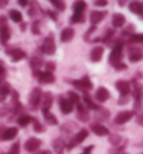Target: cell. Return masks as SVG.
I'll return each mask as SVG.
<instances>
[{
  "label": "cell",
  "instance_id": "ee69618b",
  "mask_svg": "<svg viewBox=\"0 0 143 154\" xmlns=\"http://www.w3.org/2000/svg\"><path fill=\"white\" fill-rule=\"evenodd\" d=\"M55 69H56V65H55L53 62H48V63H45V70L46 72H51V73H52Z\"/></svg>",
  "mask_w": 143,
  "mask_h": 154
},
{
  "label": "cell",
  "instance_id": "f907efd6",
  "mask_svg": "<svg viewBox=\"0 0 143 154\" xmlns=\"http://www.w3.org/2000/svg\"><path fill=\"white\" fill-rule=\"evenodd\" d=\"M136 122H138L139 125H142V126H143V112L139 115V116H136Z\"/></svg>",
  "mask_w": 143,
  "mask_h": 154
},
{
  "label": "cell",
  "instance_id": "6f0895ef",
  "mask_svg": "<svg viewBox=\"0 0 143 154\" xmlns=\"http://www.w3.org/2000/svg\"><path fill=\"white\" fill-rule=\"evenodd\" d=\"M138 146H143V142H142V143H139V144H138Z\"/></svg>",
  "mask_w": 143,
  "mask_h": 154
},
{
  "label": "cell",
  "instance_id": "1f68e13d",
  "mask_svg": "<svg viewBox=\"0 0 143 154\" xmlns=\"http://www.w3.org/2000/svg\"><path fill=\"white\" fill-rule=\"evenodd\" d=\"M86 7H87L86 2H74L73 3V11L74 13H80V14H83V11L86 10Z\"/></svg>",
  "mask_w": 143,
  "mask_h": 154
},
{
  "label": "cell",
  "instance_id": "f1b7e54d",
  "mask_svg": "<svg viewBox=\"0 0 143 154\" xmlns=\"http://www.w3.org/2000/svg\"><path fill=\"white\" fill-rule=\"evenodd\" d=\"M108 140H110V143L112 144V146H115V147H119L123 142H125V140H123L119 134H115V133L114 134H110V139H108Z\"/></svg>",
  "mask_w": 143,
  "mask_h": 154
},
{
  "label": "cell",
  "instance_id": "ffe728a7",
  "mask_svg": "<svg viewBox=\"0 0 143 154\" xmlns=\"http://www.w3.org/2000/svg\"><path fill=\"white\" fill-rule=\"evenodd\" d=\"M125 23H126V18H125L123 14H121V13H114L112 14V27L114 28H121V27H123Z\"/></svg>",
  "mask_w": 143,
  "mask_h": 154
},
{
  "label": "cell",
  "instance_id": "c3c4849f",
  "mask_svg": "<svg viewBox=\"0 0 143 154\" xmlns=\"http://www.w3.org/2000/svg\"><path fill=\"white\" fill-rule=\"evenodd\" d=\"M46 14H48V16L51 17L53 21H58V13H55V11H46Z\"/></svg>",
  "mask_w": 143,
  "mask_h": 154
},
{
  "label": "cell",
  "instance_id": "f35d334b",
  "mask_svg": "<svg viewBox=\"0 0 143 154\" xmlns=\"http://www.w3.org/2000/svg\"><path fill=\"white\" fill-rule=\"evenodd\" d=\"M115 37V31L114 29H108V31H107V34L105 35H104V37L102 38H100V39L98 41H102V42H104V44H110V41L112 39V38Z\"/></svg>",
  "mask_w": 143,
  "mask_h": 154
},
{
  "label": "cell",
  "instance_id": "9f6ffc18",
  "mask_svg": "<svg viewBox=\"0 0 143 154\" xmlns=\"http://www.w3.org/2000/svg\"><path fill=\"white\" fill-rule=\"evenodd\" d=\"M125 3H126V2H122V0H119V2H118V6H119V7H123V6H125Z\"/></svg>",
  "mask_w": 143,
  "mask_h": 154
},
{
  "label": "cell",
  "instance_id": "8fae6325",
  "mask_svg": "<svg viewBox=\"0 0 143 154\" xmlns=\"http://www.w3.org/2000/svg\"><path fill=\"white\" fill-rule=\"evenodd\" d=\"M115 88L119 91L121 97H128L129 93H131V83H128V81H125V80H117Z\"/></svg>",
  "mask_w": 143,
  "mask_h": 154
},
{
  "label": "cell",
  "instance_id": "5bb4252c",
  "mask_svg": "<svg viewBox=\"0 0 143 154\" xmlns=\"http://www.w3.org/2000/svg\"><path fill=\"white\" fill-rule=\"evenodd\" d=\"M142 100H143V90L140 85H136L133 90V104H135V111H139L142 108Z\"/></svg>",
  "mask_w": 143,
  "mask_h": 154
},
{
  "label": "cell",
  "instance_id": "e575fe53",
  "mask_svg": "<svg viewBox=\"0 0 143 154\" xmlns=\"http://www.w3.org/2000/svg\"><path fill=\"white\" fill-rule=\"evenodd\" d=\"M33 126H34V130H35L37 133H44V132H45V129H46L45 126L42 125L38 119H35V118H33Z\"/></svg>",
  "mask_w": 143,
  "mask_h": 154
},
{
  "label": "cell",
  "instance_id": "6da1fadb",
  "mask_svg": "<svg viewBox=\"0 0 143 154\" xmlns=\"http://www.w3.org/2000/svg\"><path fill=\"white\" fill-rule=\"evenodd\" d=\"M42 100H44V93L39 87L33 88V91L30 93L28 97V105L33 111L39 109V106H42Z\"/></svg>",
  "mask_w": 143,
  "mask_h": 154
},
{
  "label": "cell",
  "instance_id": "d6a6232c",
  "mask_svg": "<svg viewBox=\"0 0 143 154\" xmlns=\"http://www.w3.org/2000/svg\"><path fill=\"white\" fill-rule=\"evenodd\" d=\"M8 94H11V90H10V87H8L6 83H3V84H2V87H0V100H2V101H4Z\"/></svg>",
  "mask_w": 143,
  "mask_h": 154
},
{
  "label": "cell",
  "instance_id": "f6af8a7d",
  "mask_svg": "<svg viewBox=\"0 0 143 154\" xmlns=\"http://www.w3.org/2000/svg\"><path fill=\"white\" fill-rule=\"evenodd\" d=\"M107 4H108L107 0H95L94 2V6H97V7H105Z\"/></svg>",
  "mask_w": 143,
  "mask_h": 154
},
{
  "label": "cell",
  "instance_id": "cb8c5ba5",
  "mask_svg": "<svg viewBox=\"0 0 143 154\" xmlns=\"http://www.w3.org/2000/svg\"><path fill=\"white\" fill-rule=\"evenodd\" d=\"M83 101H84V104H86V106L89 108V109H93V111H98L101 106L97 105L93 100L90 98V95H89V93H83Z\"/></svg>",
  "mask_w": 143,
  "mask_h": 154
},
{
  "label": "cell",
  "instance_id": "44dd1931",
  "mask_svg": "<svg viewBox=\"0 0 143 154\" xmlns=\"http://www.w3.org/2000/svg\"><path fill=\"white\" fill-rule=\"evenodd\" d=\"M102 55H104V48H102V46H94L90 52L91 62H94V63L100 62L101 60V57H102Z\"/></svg>",
  "mask_w": 143,
  "mask_h": 154
},
{
  "label": "cell",
  "instance_id": "bcb514c9",
  "mask_svg": "<svg viewBox=\"0 0 143 154\" xmlns=\"http://www.w3.org/2000/svg\"><path fill=\"white\" fill-rule=\"evenodd\" d=\"M94 150V146H93V144H91V146H87V147H84V149H83V151L80 154H91V151Z\"/></svg>",
  "mask_w": 143,
  "mask_h": 154
},
{
  "label": "cell",
  "instance_id": "d590c367",
  "mask_svg": "<svg viewBox=\"0 0 143 154\" xmlns=\"http://www.w3.org/2000/svg\"><path fill=\"white\" fill-rule=\"evenodd\" d=\"M51 4L56 8L58 11H65L66 10V4L63 0H51Z\"/></svg>",
  "mask_w": 143,
  "mask_h": 154
},
{
  "label": "cell",
  "instance_id": "db71d44e",
  "mask_svg": "<svg viewBox=\"0 0 143 154\" xmlns=\"http://www.w3.org/2000/svg\"><path fill=\"white\" fill-rule=\"evenodd\" d=\"M20 29H21V31H25V29H27V24H25V23H23V24L20 25Z\"/></svg>",
  "mask_w": 143,
  "mask_h": 154
},
{
  "label": "cell",
  "instance_id": "ba28073f",
  "mask_svg": "<svg viewBox=\"0 0 143 154\" xmlns=\"http://www.w3.org/2000/svg\"><path fill=\"white\" fill-rule=\"evenodd\" d=\"M59 108H61L62 114L69 115V114H72V111H73L74 104L70 101L67 97H59Z\"/></svg>",
  "mask_w": 143,
  "mask_h": 154
},
{
  "label": "cell",
  "instance_id": "52a82bcc",
  "mask_svg": "<svg viewBox=\"0 0 143 154\" xmlns=\"http://www.w3.org/2000/svg\"><path fill=\"white\" fill-rule=\"evenodd\" d=\"M133 116H135V111H122L114 118V123L115 125H125Z\"/></svg>",
  "mask_w": 143,
  "mask_h": 154
},
{
  "label": "cell",
  "instance_id": "603a6c76",
  "mask_svg": "<svg viewBox=\"0 0 143 154\" xmlns=\"http://www.w3.org/2000/svg\"><path fill=\"white\" fill-rule=\"evenodd\" d=\"M73 38H74V29L72 28V27H67V28H65L61 32V41L63 42V44L70 42Z\"/></svg>",
  "mask_w": 143,
  "mask_h": 154
},
{
  "label": "cell",
  "instance_id": "5b68a950",
  "mask_svg": "<svg viewBox=\"0 0 143 154\" xmlns=\"http://www.w3.org/2000/svg\"><path fill=\"white\" fill-rule=\"evenodd\" d=\"M87 136H89V130H87V129H80L77 133L74 134L73 137L70 139V142L67 143V147H66V149H67V151H70L72 149H74L76 146H79L80 143H83L87 139Z\"/></svg>",
  "mask_w": 143,
  "mask_h": 154
},
{
  "label": "cell",
  "instance_id": "4fadbf2b",
  "mask_svg": "<svg viewBox=\"0 0 143 154\" xmlns=\"http://www.w3.org/2000/svg\"><path fill=\"white\" fill-rule=\"evenodd\" d=\"M17 134H18V128L11 126V128H6V129L2 132L0 139H2V142H8V140H13Z\"/></svg>",
  "mask_w": 143,
  "mask_h": 154
},
{
  "label": "cell",
  "instance_id": "74e56055",
  "mask_svg": "<svg viewBox=\"0 0 143 154\" xmlns=\"http://www.w3.org/2000/svg\"><path fill=\"white\" fill-rule=\"evenodd\" d=\"M67 98H69L70 101L73 102L74 105H77V104H80V97H79V94L76 93V91H67Z\"/></svg>",
  "mask_w": 143,
  "mask_h": 154
},
{
  "label": "cell",
  "instance_id": "30bf717a",
  "mask_svg": "<svg viewBox=\"0 0 143 154\" xmlns=\"http://www.w3.org/2000/svg\"><path fill=\"white\" fill-rule=\"evenodd\" d=\"M76 108H77V119L80 122H83V123H86V122L90 121V111H89V108H87L86 105H83V104H77L76 105Z\"/></svg>",
  "mask_w": 143,
  "mask_h": 154
},
{
  "label": "cell",
  "instance_id": "680465c9",
  "mask_svg": "<svg viewBox=\"0 0 143 154\" xmlns=\"http://www.w3.org/2000/svg\"><path fill=\"white\" fill-rule=\"evenodd\" d=\"M140 18H142V20H143V13H142V16H140Z\"/></svg>",
  "mask_w": 143,
  "mask_h": 154
},
{
  "label": "cell",
  "instance_id": "8d00e7d4",
  "mask_svg": "<svg viewBox=\"0 0 143 154\" xmlns=\"http://www.w3.org/2000/svg\"><path fill=\"white\" fill-rule=\"evenodd\" d=\"M30 65H31L33 70H39V67L44 65V60H41L39 57H31V60H30Z\"/></svg>",
  "mask_w": 143,
  "mask_h": 154
},
{
  "label": "cell",
  "instance_id": "836d02e7",
  "mask_svg": "<svg viewBox=\"0 0 143 154\" xmlns=\"http://www.w3.org/2000/svg\"><path fill=\"white\" fill-rule=\"evenodd\" d=\"M129 44H143V34H132L128 38Z\"/></svg>",
  "mask_w": 143,
  "mask_h": 154
},
{
  "label": "cell",
  "instance_id": "4dcf8cb0",
  "mask_svg": "<svg viewBox=\"0 0 143 154\" xmlns=\"http://www.w3.org/2000/svg\"><path fill=\"white\" fill-rule=\"evenodd\" d=\"M42 115H44V119H45L46 122H48L49 125H58V119L56 116L51 112V111H46V112H42Z\"/></svg>",
  "mask_w": 143,
  "mask_h": 154
},
{
  "label": "cell",
  "instance_id": "4316f807",
  "mask_svg": "<svg viewBox=\"0 0 143 154\" xmlns=\"http://www.w3.org/2000/svg\"><path fill=\"white\" fill-rule=\"evenodd\" d=\"M30 123H33V118L30 116V115H20L18 119H17V125L20 126V128H25Z\"/></svg>",
  "mask_w": 143,
  "mask_h": 154
},
{
  "label": "cell",
  "instance_id": "83f0119b",
  "mask_svg": "<svg viewBox=\"0 0 143 154\" xmlns=\"http://www.w3.org/2000/svg\"><path fill=\"white\" fill-rule=\"evenodd\" d=\"M8 18L13 21V23H21L23 21V14H21L18 10H10L8 11ZM24 23V21H23Z\"/></svg>",
  "mask_w": 143,
  "mask_h": 154
},
{
  "label": "cell",
  "instance_id": "b9f144b4",
  "mask_svg": "<svg viewBox=\"0 0 143 154\" xmlns=\"http://www.w3.org/2000/svg\"><path fill=\"white\" fill-rule=\"evenodd\" d=\"M31 31H33V34H35V35H39L41 34V29H39V21L35 20L33 23V25H31Z\"/></svg>",
  "mask_w": 143,
  "mask_h": 154
},
{
  "label": "cell",
  "instance_id": "7a4b0ae2",
  "mask_svg": "<svg viewBox=\"0 0 143 154\" xmlns=\"http://www.w3.org/2000/svg\"><path fill=\"white\" fill-rule=\"evenodd\" d=\"M122 53H123V42L122 41H118L117 44L112 46L110 53V65H112L115 67L117 65L122 63L121 59H122Z\"/></svg>",
  "mask_w": 143,
  "mask_h": 154
},
{
  "label": "cell",
  "instance_id": "8992f818",
  "mask_svg": "<svg viewBox=\"0 0 143 154\" xmlns=\"http://www.w3.org/2000/svg\"><path fill=\"white\" fill-rule=\"evenodd\" d=\"M42 142L39 140V139L37 137H30L27 142L24 143V150L27 151V153H37L38 150H39V147H41Z\"/></svg>",
  "mask_w": 143,
  "mask_h": 154
},
{
  "label": "cell",
  "instance_id": "f5cc1de1",
  "mask_svg": "<svg viewBox=\"0 0 143 154\" xmlns=\"http://www.w3.org/2000/svg\"><path fill=\"white\" fill-rule=\"evenodd\" d=\"M37 154H52V151L51 150H42V151H39V153H37Z\"/></svg>",
  "mask_w": 143,
  "mask_h": 154
},
{
  "label": "cell",
  "instance_id": "11a10c76",
  "mask_svg": "<svg viewBox=\"0 0 143 154\" xmlns=\"http://www.w3.org/2000/svg\"><path fill=\"white\" fill-rule=\"evenodd\" d=\"M8 2H6V0H3V2H0V7H6L7 6Z\"/></svg>",
  "mask_w": 143,
  "mask_h": 154
},
{
  "label": "cell",
  "instance_id": "d4e9b609",
  "mask_svg": "<svg viewBox=\"0 0 143 154\" xmlns=\"http://www.w3.org/2000/svg\"><path fill=\"white\" fill-rule=\"evenodd\" d=\"M129 10L133 14H138V16H142L143 13V3L142 2H131L129 3Z\"/></svg>",
  "mask_w": 143,
  "mask_h": 154
},
{
  "label": "cell",
  "instance_id": "9a60e30c",
  "mask_svg": "<svg viewBox=\"0 0 143 154\" xmlns=\"http://www.w3.org/2000/svg\"><path fill=\"white\" fill-rule=\"evenodd\" d=\"M6 53L7 55H10L11 56V59H13V62H20V60H23V59H25L27 57V53H25V51H23V49H7L6 51Z\"/></svg>",
  "mask_w": 143,
  "mask_h": 154
},
{
  "label": "cell",
  "instance_id": "7bdbcfd3",
  "mask_svg": "<svg viewBox=\"0 0 143 154\" xmlns=\"http://www.w3.org/2000/svg\"><path fill=\"white\" fill-rule=\"evenodd\" d=\"M38 10H39V6H38L37 3H33V7L28 10V14L31 17H34V16H37V13H38Z\"/></svg>",
  "mask_w": 143,
  "mask_h": 154
},
{
  "label": "cell",
  "instance_id": "60d3db41",
  "mask_svg": "<svg viewBox=\"0 0 143 154\" xmlns=\"http://www.w3.org/2000/svg\"><path fill=\"white\" fill-rule=\"evenodd\" d=\"M7 154H20V143H18V142L14 143V144L8 149Z\"/></svg>",
  "mask_w": 143,
  "mask_h": 154
},
{
  "label": "cell",
  "instance_id": "2e32d148",
  "mask_svg": "<svg viewBox=\"0 0 143 154\" xmlns=\"http://www.w3.org/2000/svg\"><path fill=\"white\" fill-rule=\"evenodd\" d=\"M90 129H91V132H93V133H95L97 136H108V134H110L108 128H107V126H104L102 123H100V122L93 123V125L90 126Z\"/></svg>",
  "mask_w": 143,
  "mask_h": 154
},
{
  "label": "cell",
  "instance_id": "7c38bea8",
  "mask_svg": "<svg viewBox=\"0 0 143 154\" xmlns=\"http://www.w3.org/2000/svg\"><path fill=\"white\" fill-rule=\"evenodd\" d=\"M52 147H53V151L56 154H63L67 147V143H66L65 139L62 137H56L52 140Z\"/></svg>",
  "mask_w": 143,
  "mask_h": 154
},
{
  "label": "cell",
  "instance_id": "ac0fdd59",
  "mask_svg": "<svg viewBox=\"0 0 143 154\" xmlns=\"http://www.w3.org/2000/svg\"><path fill=\"white\" fill-rule=\"evenodd\" d=\"M53 100H55V97H53L52 93H49V91H46V93H44V100H42V112H46V111H51V106H52L53 104Z\"/></svg>",
  "mask_w": 143,
  "mask_h": 154
},
{
  "label": "cell",
  "instance_id": "e0dca14e",
  "mask_svg": "<svg viewBox=\"0 0 143 154\" xmlns=\"http://www.w3.org/2000/svg\"><path fill=\"white\" fill-rule=\"evenodd\" d=\"M95 100H97L98 102H105L110 100V91L105 88V87H98L97 90H95V94H94Z\"/></svg>",
  "mask_w": 143,
  "mask_h": 154
},
{
  "label": "cell",
  "instance_id": "7dc6e473",
  "mask_svg": "<svg viewBox=\"0 0 143 154\" xmlns=\"http://www.w3.org/2000/svg\"><path fill=\"white\" fill-rule=\"evenodd\" d=\"M114 69H115V70H118V72H121V70H126V69H128V66L125 65V63H119V65L115 66Z\"/></svg>",
  "mask_w": 143,
  "mask_h": 154
},
{
  "label": "cell",
  "instance_id": "277c9868",
  "mask_svg": "<svg viewBox=\"0 0 143 154\" xmlns=\"http://www.w3.org/2000/svg\"><path fill=\"white\" fill-rule=\"evenodd\" d=\"M70 84H73L74 87L77 90H80V91H83V93H89L91 88H93V83H91L90 77L87 76H83L80 80H69Z\"/></svg>",
  "mask_w": 143,
  "mask_h": 154
},
{
  "label": "cell",
  "instance_id": "816d5d0a",
  "mask_svg": "<svg viewBox=\"0 0 143 154\" xmlns=\"http://www.w3.org/2000/svg\"><path fill=\"white\" fill-rule=\"evenodd\" d=\"M30 2H27V0H18V4H20L21 7H27L28 6Z\"/></svg>",
  "mask_w": 143,
  "mask_h": 154
},
{
  "label": "cell",
  "instance_id": "d6986e66",
  "mask_svg": "<svg viewBox=\"0 0 143 154\" xmlns=\"http://www.w3.org/2000/svg\"><path fill=\"white\" fill-rule=\"evenodd\" d=\"M107 16V11H97V10H93L90 11V21L93 25H97L98 23H101Z\"/></svg>",
  "mask_w": 143,
  "mask_h": 154
},
{
  "label": "cell",
  "instance_id": "94428289",
  "mask_svg": "<svg viewBox=\"0 0 143 154\" xmlns=\"http://www.w3.org/2000/svg\"><path fill=\"white\" fill-rule=\"evenodd\" d=\"M142 154H143V153H142Z\"/></svg>",
  "mask_w": 143,
  "mask_h": 154
},
{
  "label": "cell",
  "instance_id": "f546056e",
  "mask_svg": "<svg viewBox=\"0 0 143 154\" xmlns=\"http://www.w3.org/2000/svg\"><path fill=\"white\" fill-rule=\"evenodd\" d=\"M97 112V115H95V118H97L98 121H100V123H101V121H107L108 118H110V112L105 109V108H100L98 111H95Z\"/></svg>",
  "mask_w": 143,
  "mask_h": 154
},
{
  "label": "cell",
  "instance_id": "91938a15",
  "mask_svg": "<svg viewBox=\"0 0 143 154\" xmlns=\"http://www.w3.org/2000/svg\"><path fill=\"white\" fill-rule=\"evenodd\" d=\"M119 154H128V153H119Z\"/></svg>",
  "mask_w": 143,
  "mask_h": 154
},
{
  "label": "cell",
  "instance_id": "681fc988",
  "mask_svg": "<svg viewBox=\"0 0 143 154\" xmlns=\"http://www.w3.org/2000/svg\"><path fill=\"white\" fill-rule=\"evenodd\" d=\"M129 101V97H121L118 100V105H122V104H128Z\"/></svg>",
  "mask_w": 143,
  "mask_h": 154
},
{
  "label": "cell",
  "instance_id": "9c48e42d",
  "mask_svg": "<svg viewBox=\"0 0 143 154\" xmlns=\"http://www.w3.org/2000/svg\"><path fill=\"white\" fill-rule=\"evenodd\" d=\"M128 57L132 63H138L143 59V51L140 48H136V46H131L128 51Z\"/></svg>",
  "mask_w": 143,
  "mask_h": 154
},
{
  "label": "cell",
  "instance_id": "ab89813d",
  "mask_svg": "<svg viewBox=\"0 0 143 154\" xmlns=\"http://www.w3.org/2000/svg\"><path fill=\"white\" fill-rule=\"evenodd\" d=\"M84 20H86L84 14H80V13H73V16H72V18H70V21H72L73 24H77V23H84Z\"/></svg>",
  "mask_w": 143,
  "mask_h": 154
},
{
  "label": "cell",
  "instance_id": "3957f363",
  "mask_svg": "<svg viewBox=\"0 0 143 154\" xmlns=\"http://www.w3.org/2000/svg\"><path fill=\"white\" fill-rule=\"evenodd\" d=\"M39 49L42 51L44 55H48V56H53V55H55V52H56V45H55L52 34H49L48 37L44 39V42H42Z\"/></svg>",
  "mask_w": 143,
  "mask_h": 154
},
{
  "label": "cell",
  "instance_id": "7402d4cb",
  "mask_svg": "<svg viewBox=\"0 0 143 154\" xmlns=\"http://www.w3.org/2000/svg\"><path fill=\"white\" fill-rule=\"evenodd\" d=\"M38 81H39L41 84H52V83H55V76H53V73L45 70V72H42V73L39 74Z\"/></svg>",
  "mask_w": 143,
  "mask_h": 154
},
{
  "label": "cell",
  "instance_id": "484cf974",
  "mask_svg": "<svg viewBox=\"0 0 143 154\" xmlns=\"http://www.w3.org/2000/svg\"><path fill=\"white\" fill-rule=\"evenodd\" d=\"M11 37V32H10V29H8L7 25H2V28H0V38H2V44L6 45L7 44V41L10 39Z\"/></svg>",
  "mask_w": 143,
  "mask_h": 154
}]
</instances>
